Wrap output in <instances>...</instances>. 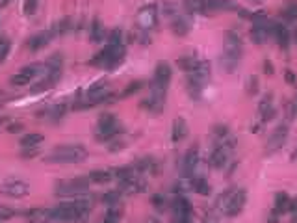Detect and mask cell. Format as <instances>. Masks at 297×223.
Listing matches in <instances>:
<instances>
[{
	"mask_svg": "<svg viewBox=\"0 0 297 223\" xmlns=\"http://www.w3.org/2000/svg\"><path fill=\"white\" fill-rule=\"evenodd\" d=\"M279 17L282 23H297V0H282Z\"/></svg>",
	"mask_w": 297,
	"mask_h": 223,
	"instance_id": "25",
	"label": "cell"
},
{
	"mask_svg": "<svg viewBox=\"0 0 297 223\" xmlns=\"http://www.w3.org/2000/svg\"><path fill=\"white\" fill-rule=\"evenodd\" d=\"M290 201H292V197H290L286 192H277L275 193V207L273 208H275L279 214L286 212L288 207H290Z\"/></svg>",
	"mask_w": 297,
	"mask_h": 223,
	"instance_id": "35",
	"label": "cell"
},
{
	"mask_svg": "<svg viewBox=\"0 0 297 223\" xmlns=\"http://www.w3.org/2000/svg\"><path fill=\"white\" fill-rule=\"evenodd\" d=\"M151 205H153L156 210H165V207H167V197H165L164 193H154L153 197H151Z\"/></svg>",
	"mask_w": 297,
	"mask_h": 223,
	"instance_id": "44",
	"label": "cell"
},
{
	"mask_svg": "<svg viewBox=\"0 0 297 223\" xmlns=\"http://www.w3.org/2000/svg\"><path fill=\"white\" fill-rule=\"evenodd\" d=\"M199 145H191L182 158V175L184 179H193V173L199 164Z\"/></svg>",
	"mask_w": 297,
	"mask_h": 223,
	"instance_id": "16",
	"label": "cell"
},
{
	"mask_svg": "<svg viewBox=\"0 0 297 223\" xmlns=\"http://www.w3.org/2000/svg\"><path fill=\"white\" fill-rule=\"evenodd\" d=\"M173 78V69L167 61H158L154 67V76H153V86L160 87V90H167L169 82Z\"/></svg>",
	"mask_w": 297,
	"mask_h": 223,
	"instance_id": "13",
	"label": "cell"
},
{
	"mask_svg": "<svg viewBox=\"0 0 297 223\" xmlns=\"http://www.w3.org/2000/svg\"><path fill=\"white\" fill-rule=\"evenodd\" d=\"M123 132V125L117 117L112 116V114H101L97 121V142L101 143H110L112 140L119 138V134Z\"/></svg>",
	"mask_w": 297,
	"mask_h": 223,
	"instance_id": "5",
	"label": "cell"
},
{
	"mask_svg": "<svg viewBox=\"0 0 297 223\" xmlns=\"http://www.w3.org/2000/svg\"><path fill=\"white\" fill-rule=\"evenodd\" d=\"M262 71L266 73V75L271 76L273 73H275V69H273V63L269 60H264V63H262Z\"/></svg>",
	"mask_w": 297,
	"mask_h": 223,
	"instance_id": "54",
	"label": "cell"
},
{
	"mask_svg": "<svg viewBox=\"0 0 297 223\" xmlns=\"http://www.w3.org/2000/svg\"><path fill=\"white\" fill-rule=\"evenodd\" d=\"M193 75H197L199 78H203L205 82H208V80H210V75H212L210 63H208V61L199 60V63H197V67H195Z\"/></svg>",
	"mask_w": 297,
	"mask_h": 223,
	"instance_id": "37",
	"label": "cell"
},
{
	"mask_svg": "<svg viewBox=\"0 0 297 223\" xmlns=\"http://www.w3.org/2000/svg\"><path fill=\"white\" fill-rule=\"evenodd\" d=\"M125 208L121 205H113V207H108L106 214H104V221L106 223H119L123 219Z\"/></svg>",
	"mask_w": 297,
	"mask_h": 223,
	"instance_id": "32",
	"label": "cell"
},
{
	"mask_svg": "<svg viewBox=\"0 0 297 223\" xmlns=\"http://www.w3.org/2000/svg\"><path fill=\"white\" fill-rule=\"evenodd\" d=\"M13 216H15V210H13V208L0 207V221H2V219H11Z\"/></svg>",
	"mask_w": 297,
	"mask_h": 223,
	"instance_id": "52",
	"label": "cell"
},
{
	"mask_svg": "<svg viewBox=\"0 0 297 223\" xmlns=\"http://www.w3.org/2000/svg\"><path fill=\"white\" fill-rule=\"evenodd\" d=\"M104 37H106V30H104L101 19H93L91 26H89V39H91V43H101V41H104Z\"/></svg>",
	"mask_w": 297,
	"mask_h": 223,
	"instance_id": "29",
	"label": "cell"
},
{
	"mask_svg": "<svg viewBox=\"0 0 297 223\" xmlns=\"http://www.w3.org/2000/svg\"><path fill=\"white\" fill-rule=\"evenodd\" d=\"M249 2H251L253 6H260L262 2H264V0H249Z\"/></svg>",
	"mask_w": 297,
	"mask_h": 223,
	"instance_id": "58",
	"label": "cell"
},
{
	"mask_svg": "<svg viewBox=\"0 0 297 223\" xmlns=\"http://www.w3.org/2000/svg\"><path fill=\"white\" fill-rule=\"evenodd\" d=\"M37 6H39V0H24L22 8H24L26 15H34L37 11Z\"/></svg>",
	"mask_w": 297,
	"mask_h": 223,
	"instance_id": "48",
	"label": "cell"
},
{
	"mask_svg": "<svg viewBox=\"0 0 297 223\" xmlns=\"http://www.w3.org/2000/svg\"><path fill=\"white\" fill-rule=\"evenodd\" d=\"M297 117V112H295V106H293V102H286V106H284V119L286 123L293 121Z\"/></svg>",
	"mask_w": 297,
	"mask_h": 223,
	"instance_id": "47",
	"label": "cell"
},
{
	"mask_svg": "<svg viewBox=\"0 0 297 223\" xmlns=\"http://www.w3.org/2000/svg\"><path fill=\"white\" fill-rule=\"evenodd\" d=\"M173 223H191V219L190 221H177V219H173Z\"/></svg>",
	"mask_w": 297,
	"mask_h": 223,
	"instance_id": "63",
	"label": "cell"
},
{
	"mask_svg": "<svg viewBox=\"0 0 297 223\" xmlns=\"http://www.w3.org/2000/svg\"><path fill=\"white\" fill-rule=\"evenodd\" d=\"M72 28V19H69V17H65V19L62 20H56L54 23V26L51 28L52 36L58 37V36H63V34H67V32Z\"/></svg>",
	"mask_w": 297,
	"mask_h": 223,
	"instance_id": "34",
	"label": "cell"
},
{
	"mask_svg": "<svg viewBox=\"0 0 297 223\" xmlns=\"http://www.w3.org/2000/svg\"><path fill=\"white\" fill-rule=\"evenodd\" d=\"M191 190H193L195 193H199V195H203V197H208V195L212 193L210 183H208L206 179H203V177L191 179Z\"/></svg>",
	"mask_w": 297,
	"mask_h": 223,
	"instance_id": "31",
	"label": "cell"
},
{
	"mask_svg": "<svg viewBox=\"0 0 297 223\" xmlns=\"http://www.w3.org/2000/svg\"><path fill=\"white\" fill-rule=\"evenodd\" d=\"M288 210H290V212H293V214H297V197L290 201V207H288Z\"/></svg>",
	"mask_w": 297,
	"mask_h": 223,
	"instance_id": "57",
	"label": "cell"
},
{
	"mask_svg": "<svg viewBox=\"0 0 297 223\" xmlns=\"http://www.w3.org/2000/svg\"><path fill=\"white\" fill-rule=\"evenodd\" d=\"M0 192L4 193L6 197L21 199L30 193V184L26 183V181H21V179H8V181L2 183Z\"/></svg>",
	"mask_w": 297,
	"mask_h": 223,
	"instance_id": "9",
	"label": "cell"
},
{
	"mask_svg": "<svg viewBox=\"0 0 297 223\" xmlns=\"http://www.w3.org/2000/svg\"><path fill=\"white\" fill-rule=\"evenodd\" d=\"M87 158V151L82 145H58L45 157L51 164H80Z\"/></svg>",
	"mask_w": 297,
	"mask_h": 223,
	"instance_id": "2",
	"label": "cell"
},
{
	"mask_svg": "<svg viewBox=\"0 0 297 223\" xmlns=\"http://www.w3.org/2000/svg\"><path fill=\"white\" fill-rule=\"evenodd\" d=\"M290 157H292V160H297V147L293 149V151H292V154H290Z\"/></svg>",
	"mask_w": 297,
	"mask_h": 223,
	"instance_id": "60",
	"label": "cell"
},
{
	"mask_svg": "<svg viewBox=\"0 0 297 223\" xmlns=\"http://www.w3.org/2000/svg\"><path fill=\"white\" fill-rule=\"evenodd\" d=\"M52 39H54V36H52L51 30L37 32V34H34L30 39L26 41V47H28L32 52H37V51H41V49H45Z\"/></svg>",
	"mask_w": 297,
	"mask_h": 223,
	"instance_id": "19",
	"label": "cell"
},
{
	"mask_svg": "<svg viewBox=\"0 0 297 223\" xmlns=\"http://www.w3.org/2000/svg\"><path fill=\"white\" fill-rule=\"evenodd\" d=\"M127 56L125 45H106L97 56H93L89 60V65L93 67H103V69H115L121 65Z\"/></svg>",
	"mask_w": 297,
	"mask_h": 223,
	"instance_id": "3",
	"label": "cell"
},
{
	"mask_svg": "<svg viewBox=\"0 0 297 223\" xmlns=\"http://www.w3.org/2000/svg\"><path fill=\"white\" fill-rule=\"evenodd\" d=\"M6 41H8V36H4V34H0V45H2V43H6Z\"/></svg>",
	"mask_w": 297,
	"mask_h": 223,
	"instance_id": "59",
	"label": "cell"
},
{
	"mask_svg": "<svg viewBox=\"0 0 297 223\" xmlns=\"http://www.w3.org/2000/svg\"><path fill=\"white\" fill-rule=\"evenodd\" d=\"M65 114H67V106H65V104H58V106H54V108H51L48 112H45V116L51 117L52 121H60V119H62Z\"/></svg>",
	"mask_w": 297,
	"mask_h": 223,
	"instance_id": "42",
	"label": "cell"
},
{
	"mask_svg": "<svg viewBox=\"0 0 297 223\" xmlns=\"http://www.w3.org/2000/svg\"><path fill=\"white\" fill-rule=\"evenodd\" d=\"M229 154H231V149L225 147L223 143H215L214 149L210 152V158H208V162L214 169H223L229 162Z\"/></svg>",
	"mask_w": 297,
	"mask_h": 223,
	"instance_id": "18",
	"label": "cell"
},
{
	"mask_svg": "<svg viewBox=\"0 0 297 223\" xmlns=\"http://www.w3.org/2000/svg\"><path fill=\"white\" fill-rule=\"evenodd\" d=\"M132 167L136 169V173H151V175H156L158 173V169H160V166H158V160L154 157H141V158H138L136 162L132 164Z\"/></svg>",
	"mask_w": 297,
	"mask_h": 223,
	"instance_id": "21",
	"label": "cell"
},
{
	"mask_svg": "<svg viewBox=\"0 0 297 223\" xmlns=\"http://www.w3.org/2000/svg\"><path fill=\"white\" fill-rule=\"evenodd\" d=\"M238 6L232 0H203L201 13L203 15H215L221 11H236Z\"/></svg>",
	"mask_w": 297,
	"mask_h": 223,
	"instance_id": "15",
	"label": "cell"
},
{
	"mask_svg": "<svg viewBox=\"0 0 297 223\" xmlns=\"http://www.w3.org/2000/svg\"><path fill=\"white\" fill-rule=\"evenodd\" d=\"M201 6H203V0H182V8H184L186 13H201Z\"/></svg>",
	"mask_w": 297,
	"mask_h": 223,
	"instance_id": "41",
	"label": "cell"
},
{
	"mask_svg": "<svg viewBox=\"0 0 297 223\" xmlns=\"http://www.w3.org/2000/svg\"><path fill=\"white\" fill-rule=\"evenodd\" d=\"M165 92L167 90H160V87L151 86V95L141 101V108L151 114H160L165 106Z\"/></svg>",
	"mask_w": 297,
	"mask_h": 223,
	"instance_id": "12",
	"label": "cell"
},
{
	"mask_svg": "<svg viewBox=\"0 0 297 223\" xmlns=\"http://www.w3.org/2000/svg\"><path fill=\"white\" fill-rule=\"evenodd\" d=\"M121 195L123 193L119 192V190H112V192H106L103 195V203L108 205V207H113V205H119V201H121Z\"/></svg>",
	"mask_w": 297,
	"mask_h": 223,
	"instance_id": "40",
	"label": "cell"
},
{
	"mask_svg": "<svg viewBox=\"0 0 297 223\" xmlns=\"http://www.w3.org/2000/svg\"><path fill=\"white\" fill-rule=\"evenodd\" d=\"M273 39L277 41V45L281 47L282 51L286 52L290 49V41H292V34L288 30L286 25H282L281 20H277L275 25V32H273Z\"/></svg>",
	"mask_w": 297,
	"mask_h": 223,
	"instance_id": "22",
	"label": "cell"
},
{
	"mask_svg": "<svg viewBox=\"0 0 297 223\" xmlns=\"http://www.w3.org/2000/svg\"><path fill=\"white\" fill-rule=\"evenodd\" d=\"M191 30V23L186 15H175L171 19V32H173L177 37H184L188 36Z\"/></svg>",
	"mask_w": 297,
	"mask_h": 223,
	"instance_id": "24",
	"label": "cell"
},
{
	"mask_svg": "<svg viewBox=\"0 0 297 223\" xmlns=\"http://www.w3.org/2000/svg\"><path fill=\"white\" fill-rule=\"evenodd\" d=\"M171 208H173V216L177 221H190L191 219L193 207H191L190 199L182 193H175L173 201H171Z\"/></svg>",
	"mask_w": 297,
	"mask_h": 223,
	"instance_id": "11",
	"label": "cell"
},
{
	"mask_svg": "<svg viewBox=\"0 0 297 223\" xmlns=\"http://www.w3.org/2000/svg\"><path fill=\"white\" fill-rule=\"evenodd\" d=\"M22 214L30 223H52L51 208H30V210H24Z\"/></svg>",
	"mask_w": 297,
	"mask_h": 223,
	"instance_id": "26",
	"label": "cell"
},
{
	"mask_svg": "<svg viewBox=\"0 0 297 223\" xmlns=\"http://www.w3.org/2000/svg\"><path fill=\"white\" fill-rule=\"evenodd\" d=\"M199 60H197V56L195 54H188V56H180L179 60H177V67H179L180 71L184 73H193L195 67H197Z\"/></svg>",
	"mask_w": 297,
	"mask_h": 223,
	"instance_id": "30",
	"label": "cell"
},
{
	"mask_svg": "<svg viewBox=\"0 0 297 223\" xmlns=\"http://www.w3.org/2000/svg\"><path fill=\"white\" fill-rule=\"evenodd\" d=\"M39 152H41V149H39V147H22L21 157L28 160V158H36Z\"/></svg>",
	"mask_w": 297,
	"mask_h": 223,
	"instance_id": "49",
	"label": "cell"
},
{
	"mask_svg": "<svg viewBox=\"0 0 297 223\" xmlns=\"http://www.w3.org/2000/svg\"><path fill=\"white\" fill-rule=\"evenodd\" d=\"M258 114H260V121L262 123H269L275 117V104H273V95L267 93V95L262 97V101L258 102Z\"/></svg>",
	"mask_w": 297,
	"mask_h": 223,
	"instance_id": "20",
	"label": "cell"
},
{
	"mask_svg": "<svg viewBox=\"0 0 297 223\" xmlns=\"http://www.w3.org/2000/svg\"><path fill=\"white\" fill-rule=\"evenodd\" d=\"M245 205H247V192L245 190H243V188L234 190V192L231 193L229 201H227L225 208H223V214H225L227 218H236L238 214H241V210L245 208Z\"/></svg>",
	"mask_w": 297,
	"mask_h": 223,
	"instance_id": "10",
	"label": "cell"
},
{
	"mask_svg": "<svg viewBox=\"0 0 297 223\" xmlns=\"http://www.w3.org/2000/svg\"><path fill=\"white\" fill-rule=\"evenodd\" d=\"M205 84H206V82L203 80V78H199L197 75L190 73L188 80H186V90H188V95H190V99H193V101H199L201 95H203V90H205Z\"/></svg>",
	"mask_w": 297,
	"mask_h": 223,
	"instance_id": "23",
	"label": "cell"
},
{
	"mask_svg": "<svg viewBox=\"0 0 297 223\" xmlns=\"http://www.w3.org/2000/svg\"><path fill=\"white\" fill-rule=\"evenodd\" d=\"M21 130H22L21 123H11L10 127H8V132H21Z\"/></svg>",
	"mask_w": 297,
	"mask_h": 223,
	"instance_id": "56",
	"label": "cell"
},
{
	"mask_svg": "<svg viewBox=\"0 0 297 223\" xmlns=\"http://www.w3.org/2000/svg\"><path fill=\"white\" fill-rule=\"evenodd\" d=\"M234 192V190H225V192L223 193H219V195H217V199H215V208H217V210H223V208H225V205H227V201H229V197H231V193Z\"/></svg>",
	"mask_w": 297,
	"mask_h": 223,
	"instance_id": "46",
	"label": "cell"
},
{
	"mask_svg": "<svg viewBox=\"0 0 297 223\" xmlns=\"http://www.w3.org/2000/svg\"><path fill=\"white\" fill-rule=\"evenodd\" d=\"M39 71H41V65L39 63H32V65H24L19 73H15V75L11 76L10 82L13 84V86L17 87H22V86H28L30 82H34V78H36L37 75H39Z\"/></svg>",
	"mask_w": 297,
	"mask_h": 223,
	"instance_id": "14",
	"label": "cell"
},
{
	"mask_svg": "<svg viewBox=\"0 0 297 223\" xmlns=\"http://www.w3.org/2000/svg\"><path fill=\"white\" fill-rule=\"evenodd\" d=\"M241 54H243V39L236 30H229L225 34V45L221 54V65L227 73H234L240 65Z\"/></svg>",
	"mask_w": 297,
	"mask_h": 223,
	"instance_id": "1",
	"label": "cell"
},
{
	"mask_svg": "<svg viewBox=\"0 0 297 223\" xmlns=\"http://www.w3.org/2000/svg\"><path fill=\"white\" fill-rule=\"evenodd\" d=\"M203 223H219V221H217V218H215L214 212H208L205 218H203Z\"/></svg>",
	"mask_w": 297,
	"mask_h": 223,
	"instance_id": "55",
	"label": "cell"
},
{
	"mask_svg": "<svg viewBox=\"0 0 297 223\" xmlns=\"http://www.w3.org/2000/svg\"><path fill=\"white\" fill-rule=\"evenodd\" d=\"M89 179L77 177V179H63L54 184V195L62 199H77L84 193L89 192Z\"/></svg>",
	"mask_w": 297,
	"mask_h": 223,
	"instance_id": "4",
	"label": "cell"
},
{
	"mask_svg": "<svg viewBox=\"0 0 297 223\" xmlns=\"http://www.w3.org/2000/svg\"><path fill=\"white\" fill-rule=\"evenodd\" d=\"M293 106H295V112H297V93H295V97H293Z\"/></svg>",
	"mask_w": 297,
	"mask_h": 223,
	"instance_id": "62",
	"label": "cell"
},
{
	"mask_svg": "<svg viewBox=\"0 0 297 223\" xmlns=\"http://www.w3.org/2000/svg\"><path fill=\"white\" fill-rule=\"evenodd\" d=\"M260 90V80H258V76H249V80H247V95H256Z\"/></svg>",
	"mask_w": 297,
	"mask_h": 223,
	"instance_id": "45",
	"label": "cell"
},
{
	"mask_svg": "<svg viewBox=\"0 0 297 223\" xmlns=\"http://www.w3.org/2000/svg\"><path fill=\"white\" fill-rule=\"evenodd\" d=\"M284 80H286L288 84H290V86H295V84H297V76H295V73L288 69V71L284 73Z\"/></svg>",
	"mask_w": 297,
	"mask_h": 223,
	"instance_id": "53",
	"label": "cell"
},
{
	"mask_svg": "<svg viewBox=\"0 0 297 223\" xmlns=\"http://www.w3.org/2000/svg\"><path fill=\"white\" fill-rule=\"evenodd\" d=\"M288 134H290V127H288L286 121L279 123V125L273 128V132L269 134V138H267L266 147H264V152H266L267 157L277 151H281V149L284 147V143H286V140H288Z\"/></svg>",
	"mask_w": 297,
	"mask_h": 223,
	"instance_id": "7",
	"label": "cell"
},
{
	"mask_svg": "<svg viewBox=\"0 0 297 223\" xmlns=\"http://www.w3.org/2000/svg\"><path fill=\"white\" fill-rule=\"evenodd\" d=\"M56 86V82L52 80L51 76H43V80L41 82H37V84H34L32 86V93H39V92H48L51 87H54Z\"/></svg>",
	"mask_w": 297,
	"mask_h": 223,
	"instance_id": "38",
	"label": "cell"
},
{
	"mask_svg": "<svg viewBox=\"0 0 297 223\" xmlns=\"http://www.w3.org/2000/svg\"><path fill=\"white\" fill-rule=\"evenodd\" d=\"M164 15L171 17V19H173L175 15H179V10L175 8L173 2H165V4H164Z\"/></svg>",
	"mask_w": 297,
	"mask_h": 223,
	"instance_id": "50",
	"label": "cell"
},
{
	"mask_svg": "<svg viewBox=\"0 0 297 223\" xmlns=\"http://www.w3.org/2000/svg\"><path fill=\"white\" fill-rule=\"evenodd\" d=\"M212 136H214L215 143H221L227 136H231V130H229V127H227V125H214Z\"/></svg>",
	"mask_w": 297,
	"mask_h": 223,
	"instance_id": "39",
	"label": "cell"
},
{
	"mask_svg": "<svg viewBox=\"0 0 297 223\" xmlns=\"http://www.w3.org/2000/svg\"><path fill=\"white\" fill-rule=\"evenodd\" d=\"M87 179L93 184H106L112 181L113 175H112V169H93V171H89Z\"/></svg>",
	"mask_w": 297,
	"mask_h": 223,
	"instance_id": "28",
	"label": "cell"
},
{
	"mask_svg": "<svg viewBox=\"0 0 297 223\" xmlns=\"http://www.w3.org/2000/svg\"><path fill=\"white\" fill-rule=\"evenodd\" d=\"M123 30L121 28H113L110 34H108V45H123Z\"/></svg>",
	"mask_w": 297,
	"mask_h": 223,
	"instance_id": "43",
	"label": "cell"
},
{
	"mask_svg": "<svg viewBox=\"0 0 297 223\" xmlns=\"http://www.w3.org/2000/svg\"><path fill=\"white\" fill-rule=\"evenodd\" d=\"M10 51H11V43H10V39H8L6 43H2V45H0V63H2V61L8 58Z\"/></svg>",
	"mask_w": 297,
	"mask_h": 223,
	"instance_id": "51",
	"label": "cell"
},
{
	"mask_svg": "<svg viewBox=\"0 0 297 223\" xmlns=\"http://www.w3.org/2000/svg\"><path fill=\"white\" fill-rule=\"evenodd\" d=\"M292 37H293V41H295V45H297V26H295V30H293Z\"/></svg>",
	"mask_w": 297,
	"mask_h": 223,
	"instance_id": "61",
	"label": "cell"
},
{
	"mask_svg": "<svg viewBox=\"0 0 297 223\" xmlns=\"http://www.w3.org/2000/svg\"><path fill=\"white\" fill-rule=\"evenodd\" d=\"M143 86H145L143 80H134V82H130V84H128V86L125 87L123 92H121L119 99H128V97L136 95V93H138L139 90H143Z\"/></svg>",
	"mask_w": 297,
	"mask_h": 223,
	"instance_id": "36",
	"label": "cell"
},
{
	"mask_svg": "<svg viewBox=\"0 0 297 223\" xmlns=\"http://www.w3.org/2000/svg\"><path fill=\"white\" fill-rule=\"evenodd\" d=\"M188 132H190V128H188V123H186L184 117H177L173 121V128H171V140L175 143L182 142V140H186Z\"/></svg>",
	"mask_w": 297,
	"mask_h": 223,
	"instance_id": "27",
	"label": "cell"
},
{
	"mask_svg": "<svg viewBox=\"0 0 297 223\" xmlns=\"http://www.w3.org/2000/svg\"><path fill=\"white\" fill-rule=\"evenodd\" d=\"M136 20H138V26L141 30L148 32L154 30L158 26V4H145L139 8L138 15H136Z\"/></svg>",
	"mask_w": 297,
	"mask_h": 223,
	"instance_id": "8",
	"label": "cell"
},
{
	"mask_svg": "<svg viewBox=\"0 0 297 223\" xmlns=\"http://www.w3.org/2000/svg\"><path fill=\"white\" fill-rule=\"evenodd\" d=\"M145 186H147V183L139 177V173H136V175H132V177L127 179V181H121L117 190L123 193V195H136V193L145 192Z\"/></svg>",
	"mask_w": 297,
	"mask_h": 223,
	"instance_id": "17",
	"label": "cell"
},
{
	"mask_svg": "<svg viewBox=\"0 0 297 223\" xmlns=\"http://www.w3.org/2000/svg\"><path fill=\"white\" fill-rule=\"evenodd\" d=\"M41 142H45L43 134H39V132H30V134H24L19 143H21V147H39Z\"/></svg>",
	"mask_w": 297,
	"mask_h": 223,
	"instance_id": "33",
	"label": "cell"
},
{
	"mask_svg": "<svg viewBox=\"0 0 297 223\" xmlns=\"http://www.w3.org/2000/svg\"><path fill=\"white\" fill-rule=\"evenodd\" d=\"M108 97H113V93L110 92V87L106 86L104 80H98L97 84H93L89 90L86 92V97H82L84 101L75 104V108H87V106H97L101 102L108 101Z\"/></svg>",
	"mask_w": 297,
	"mask_h": 223,
	"instance_id": "6",
	"label": "cell"
}]
</instances>
